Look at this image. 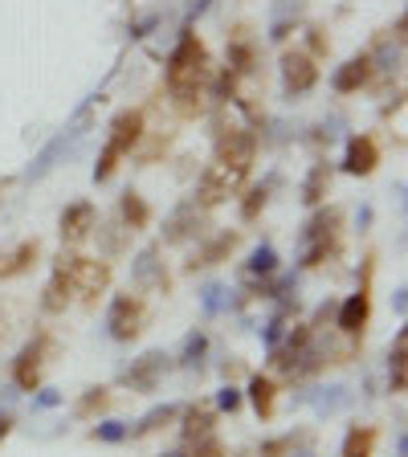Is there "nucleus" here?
I'll list each match as a JSON object with an SVG mask.
<instances>
[{"instance_id":"nucleus-1","label":"nucleus","mask_w":408,"mask_h":457,"mask_svg":"<svg viewBox=\"0 0 408 457\" xmlns=\"http://www.w3.org/2000/svg\"><path fill=\"white\" fill-rule=\"evenodd\" d=\"M209 78H212L209 46L184 25L176 49H171L168 62H163V82H168V90H180V86H200V90H209Z\"/></svg>"},{"instance_id":"nucleus-2","label":"nucleus","mask_w":408,"mask_h":457,"mask_svg":"<svg viewBox=\"0 0 408 457\" xmlns=\"http://www.w3.org/2000/svg\"><path fill=\"white\" fill-rule=\"evenodd\" d=\"M339 228H343L339 204H319V209L303 220V228H298V241H295L298 245V266L303 270L323 266L327 257L335 253V245H339Z\"/></svg>"},{"instance_id":"nucleus-3","label":"nucleus","mask_w":408,"mask_h":457,"mask_svg":"<svg viewBox=\"0 0 408 457\" xmlns=\"http://www.w3.org/2000/svg\"><path fill=\"white\" fill-rule=\"evenodd\" d=\"M57 262L66 266L70 282H74V295L82 298L86 306L98 303V298L111 290L114 270H111V262H106V257H82V253H74V249H70V253L62 249V253H57Z\"/></svg>"},{"instance_id":"nucleus-4","label":"nucleus","mask_w":408,"mask_h":457,"mask_svg":"<svg viewBox=\"0 0 408 457\" xmlns=\"http://www.w3.org/2000/svg\"><path fill=\"white\" fill-rule=\"evenodd\" d=\"M246 180H249V171L246 168H233V163H221V160H212L209 168L200 171V180H196V204L200 209H221L225 200H233L241 188H246Z\"/></svg>"},{"instance_id":"nucleus-5","label":"nucleus","mask_w":408,"mask_h":457,"mask_svg":"<svg viewBox=\"0 0 408 457\" xmlns=\"http://www.w3.org/2000/svg\"><path fill=\"white\" fill-rule=\"evenodd\" d=\"M106 335H111L114 343H131L143 335V327H147V306H143L139 295H114L111 303H106V319H103Z\"/></svg>"},{"instance_id":"nucleus-6","label":"nucleus","mask_w":408,"mask_h":457,"mask_svg":"<svg viewBox=\"0 0 408 457\" xmlns=\"http://www.w3.org/2000/svg\"><path fill=\"white\" fill-rule=\"evenodd\" d=\"M171 368H176V360H171L163 347H152V352H143L139 360H131V368L119 371V384L131 388V392H139V396H152Z\"/></svg>"},{"instance_id":"nucleus-7","label":"nucleus","mask_w":408,"mask_h":457,"mask_svg":"<svg viewBox=\"0 0 408 457\" xmlns=\"http://www.w3.org/2000/svg\"><path fill=\"white\" fill-rule=\"evenodd\" d=\"M278 74H282V95L295 103V98L311 95L314 86H319V62H314L306 49H286L282 62H278Z\"/></svg>"},{"instance_id":"nucleus-8","label":"nucleus","mask_w":408,"mask_h":457,"mask_svg":"<svg viewBox=\"0 0 408 457\" xmlns=\"http://www.w3.org/2000/svg\"><path fill=\"white\" fill-rule=\"evenodd\" d=\"M86 111H90V106H82V111L74 114V123H70V127H66V131H62V135H54V139H49L46 147H41V152L33 155V163H29V171H25V180H29V184L46 180L49 171L57 168V160H62V155H66L70 147H74V143H78V139H82V135H86V131H82V127H86Z\"/></svg>"},{"instance_id":"nucleus-9","label":"nucleus","mask_w":408,"mask_h":457,"mask_svg":"<svg viewBox=\"0 0 408 457\" xmlns=\"http://www.w3.org/2000/svg\"><path fill=\"white\" fill-rule=\"evenodd\" d=\"M209 225V209H200L196 200H180L176 209L163 217V245H188V241L204 237Z\"/></svg>"},{"instance_id":"nucleus-10","label":"nucleus","mask_w":408,"mask_h":457,"mask_svg":"<svg viewBox=\"0 0 408 457\" xmlns=\"http://www.w3.org/2000/svg\"><path fill=\"white\" fill-rule=\"evenodd\" d=\"M46 355H49V335H33V339L25 343L17 352V360H12L9 376H12V388L17 392H37L41 388V371H46Z\"/></svg>"},{"instance_id":"nucleus-11","label":"nucleus","mask_w":408,"mask_h":457,"mask_svg":"<svg viewBox=\"0 0 408 457\" xmlns=\"http://www.w3.org/2000/svg\"><path fill=\"white\" fill-rule=\"evenodd\" d=\"M368 278H371V257H368V266H363V282L355 295H347L339 306H335V319L331 323L339 327L347 339H360L363 331H368V319H371V295H368Z\"/></svg>"},{"instance_id":"nucleus-12","label":"nucleus","mask_w":408,"mask_h":457,"mask_svg":"<svg viewBox=\"0 0 408 457\" xmlns=\"http://www.w3.org/2000/svg\"><path fill=\"white\" fill-rule=\"evenodd\" d=\"M95 228H98V209L90 200H74V204H66L62 217H57V233H62V245L66 249H78L82 241H90Z\"/></svg>"},{"instance_id":"nucleus-13","label":"nucleus","mask_w":408,"mask_h":457,"mask_svg":"<svg viewBox=\"0 0 408 457\" xmlns=\"http://www.w3.org/2000/svg\"><path fill=\"white\" fill-rule=\"evenodd\" d=\"M217 160L249 171L257 160V131H249V127H221L217 131Z\"/></svg>"},{"instance_id":"nucleus-14","label":"nucleus","mask_w":408,"mask_h":457,"mask_svg":"<svg viewBox=\"0 0 408 457\" xmlns=\"http://www.w3.org/2000/svg\"><path fill=\"white\" fill-rule=\"evenodd\" d=\"M131 286L139 290V295H168V286H171V278H168V270H163V262H160V245H143L139 253H135V262H131Z\"/></svg>"},{"instance_id":"nucleus-15","label":"nucleus","mask_w":408,"mask_h":457,"mask_svg":"<svg viewBox=\"0 0 408 457\" xmlns=\"http://www.w3.org/2000/svg\"><path fill=\"white\" fill-rule=\"evenodd\" d=\"M241 245V228H221L217 237L200 241L196 253L184 262V274H196V270H209V266H221V262H229V257L237 253Z\"/></svg>"},{"instance_id":"nucleus-16","label":"nucleus","mask_w":408,"mask_h":457,"mask_svg":"<svg viewBox=\"0 0 408 457\" xmlns=\"http://www.w3.org/2000/svg\"><path fill=\"white\" fill-rule=\"evenodd\" d=\"M380 163V143L371 139V135H347V147H343V160H339V171L347 176H371Z\"/></svg>"},{"instance_id":"nucleus-17","label":"nucleus","mask_w":408,"mask_h":457,"mask_svg":"<svg viewBox=\"0 0 408 457\" xmlns=\"http://www.w3.org/2000/svg\"><path fill=\"white\" fill-rule=\"evenodd\" d=\"M143 135H147V114H143L139 106H127V111H119L111 119V139L106 143H114L123 155H131L143 143Z\"/></svg>"},{"instance_id":"nucleus-18","label":"nucleus","mask_w":408,"mask_h":457,"mask_svg":"<svg viewBox=\"0 0 408 457\" xmlns=\"http://www.w3.org/2000/svg\"><path fill=\"white\" fill-rule=\"evenodd\" d=\"M371 78H376V70H371V57L368 54H355V57H347L343 66H335L331 90H335V95H360Z\"/></svg>"},{"instance_id":"nucleus-19","label":"nucleus","mask_w":408,"mask_h":457,"mask_svg":"<svg viewBox=\"0 0 408 457\" xmlns=\"http://www.w3.org/2000/svg\"><path fill=\"white\" fill-rule=\"evenodd\" d=\"M41 257V241L29 237V241H17V245L0 249V282H12V278H25L29 270L37 266Z\"/></svg>"},{"instance_id":"nucleus-20","label":"nucleus","mask_w":408,"mask_h":457,"mask_svg":"<svg viewBox=\"0 0 408 457\" xmlns=\"http://www.w3.org/2000/svg\"><path fill=\"white\" fill-rule=\"evenodd\" d=\"M176 420H180V445H192V441L217 433V409L212 404H184Z\"/></svg>"},{"instance_id":"nucleus-21","label":"nucleus","mask_w":408,"mask_h":457,"mask_svg":"<svg viewBox=\"0 0 408 457\" xmlns=\"http://www.w3.org/2000/svg\"><path fill=\"white\" fill-rule=\"evenodd\" d=\"M70 303H74V282H70L66 266L54 257V274H49L46 290H41V311L46 314H66Z\"/></svg>"},{"instance_id":"nucleus-22","label":"nucleus","mask_w":408,"mask_h":457,"mask_svg":"<svg viewBox=\"0 0 408 457\" xmlns=\"http://www.w3.org/2000/svg\"><path fill=\"white\" fill-rule=\"evenodd\" d=\"M241 396L249 400V409L257 412V420H270V417H274V409H278V384L270 380L266 371H254Z\"/></svg>"},{"instance_id":"nucleus-23","label":"nucleus","mask_w":408,"mask_h":457,"mask_svg":"<svg viewBox=\"0 0 408 457\" xmlns=\"http://www.w3.org/2000/svg\"><path fill=\"white\" fill-rule=\"evenodd\" d=\"M331 176H335V168L327 160H319V163L306 168L303 184H298V196H303L306 209H319V204L327 200V192H331Z\"/></svg>"},{"instance_id":"nucleus-24","label":"nucleus","mask_w":408,"mask_h":457,"mask_svg":"<svg viewBox=\"0 0 408 457\" xmlns=\"http://www.w3.org/2000/svg\"><path fill=\"white\" fill-rule=\"evenodd\" d=\"M303 0H274L270 4V41H286L303 25Z\"/></svg>"},{"instance_id":"nucleus-25","label":"nucleus","mask_w":408,"mask_h":457,"mask_svg":"<svg viewBox=\"0 0 408 457\" xmlns=\"http://www.w3.org/2000/svg\"><path fill=\"white\" fill-rule=\"evenodd\" d=\"M180 409L184 404H155V409H147L135 425H127V433H131V441H139V437H152V433H160V428H168V425H176V417H180Z\"/></svg>"},{"instance_id":"nucleus-26","label":"nucleus","mask_w":408,"mask_h":457,"mask_svg":"<svg viewBox=\"0 0 408 457\" xmlns=\"http://www.w3.org/2000/svg\"><path fill=\"white\" fill-rule=\"evenodd\" d=\"M119 220H123L131 233H139V228L152 225V204H147L135 188H123V196H119Z\"/></svg>"},{"instance_id":"nucleus-27","label":"nucleus","mask_w":408,"mask_h":457,"mask_svg":"<svg viewBox=\"0 0 408 457\" xmlns=\"http://www.w3.org/2000/svg\"><path fill=\"white\" fill-rule=\"evenodd\" d=\"M368 57H371V70L376 74H392V70H400L404 66V37H384L376 49H368Z\"/></svg>"},{"instance_id":"nucleus-28","label":"nucleus","mask_w":408,"mask_h":457,"mask_svg":"<svg viewBox=\"0 0 408 457\" xmlns=\"http://www.w3.org/2000/svg\"><path fill=\"white\" fill-rule=\"evenodd\" d=\"M270 188H274V176H270L266 184H249V188H241L237 196H241V204H237V217L246 220H257L262 212H266V204H270Z\"/></svg>"},{"instance_id":"nucleus-29","label":"nucleus","mask_w":408,"mask_h":457,"mask_svg":"<svg viewBox=\"0 0 408 457\" xmlns=\"http://www.w3.org/2000/svg\"><path fill=\"white\" fill-rule=\"evenodd\" d=\"M171 98V111L180 114V119H200L204 114V103H209V90H200V86H180V90H168Z\"/></svg>"},{"instance_id":"nucleus-30","label":"nucleus","mask_w":408,"mask_h":457,"mask_svg":"<svg viewBox=\"0 0 408 457\" xmlns=\"http://www.w3.org/2000/svg\"><path fill=\"white\" fill-rule=\"evenodd\" d=\"M225 70H233L237 78H249L257 70V49H254V41H246V37H233L229 41V49H225Z\"/></svg>"},{"instance_id":"nucleus-31","label":"nucleus","mask_w":408,"mask_h":457,"mask_svg":"<svg viewBox=\"0 0 408 457\" xmlns=\"http://www.w3.org/2000/svg\"><path fill=\"white\" fill-rule=\"evenodd\" d=\"M246 282H257V278H270L278 274V249L274 245H254L246 257V266H241Z\"/></svg>"},{"instance_id":"nucleus-32","label":"nucleus","mask_w":408,"mask_h":457,"mask_svg":"<svg viewBox=\"0 0 408 457\" xmlns=\"http://www.w3.org/2000/svg\"><path fill=\"white\" fill-rule=\"evenodd\" d=\"M106 409H111V388H106V384H95V388H86L82 396H78L74 417L78 420H95V417H103Z\"/></svg>"},{"instance_id":"nucleus-33","label":"nucleus","mask_w":408,"mask_h":457,"mask_svg":"<svg viewBox=\"0 0 408 457\" xmlns=\"http://www.w3.org/2000/svg\"><path fill=\"white\" fill-rule=\"evenodd\" d=\"M404 343H408V331L400 327L396 339H392V347H388V392L392 396L404 392Z\"/></svg>"},{"instance_id":"nucleus-34","label":"nucleus","mask_w":408,"mask_h":457,"mask_svg":"<svg viewBox=\"0 0 408 457\" xmlns=\"http://www.w3.org/2000/svg\"><path fill=\"white\" fill-rule=\"evenodd\" d=\"M204 355H209V335H204V331L196 327V331L184 335L180 355H171V360L180 363V368H188V371H192V368H200V360H204Z\"/></svg>"},{"instance_id":"nucleus-35","label":"nucleus","mask_w":408,"mask_h":457,"mask_svg":"<svg viewBox=\"0 0 408 457\" xmlns=\"http://www.w3.org/2000/svg\"><path fill=\"white\" fill-rule=\"evenodd\" d=\"M306 400L314 404L319 417H331V412H339V409L352 404V392L343 388V384H335V388H314V396H306Z\"/></svg>"},{"instance_id":"nucleus-36","label":"nucleus","mask_w":408,"mask_h":457,"mask_svg":"<svg viewBox=\"0 0 408 457\" xmlns=\"http://www.w3.org/2000/svg\"><path fill=\"white\" fill-rule=\"evenodd\" d=\"M371 445H376V428L352 425L343 437V457H371Z\"/></svg>"},{"instance_id":"nucleus-37","label":"nucleus","mask_w":408,"mask_h":457,"mask_svg":"<svg viewBox=\"0 0 408 457\" xmlns=\"http://www.w3.org/2000/svg\"><path fill=\"white\" fill-rule=\"evenodd\" d=\"M90 441H98V445H123V441H131V433H127V420L103 417L95 428H90Z\"/></svg>"},{"instance_id":"nucleus-38","label":"nucleus","mask_w":408,"mask_h":457,"mask_svg":"<svg viewBox=\"0 0 408 457\" xmlns=\"http://www.w3.org/2000/svg\"><path fill=\"white\" fill-rule=\"evenodd\" d=\"M95 233H98V241H103V257H114V253H123L127 237H131V228H127L123 220H111V225L95 228Z\"/></svg>"},{"instance_id":"nucleus-39","label":"nucleus","mask_w":408,"mask_h":457,"mask_svg":"<svg viewBox=\"0 0 408 457\" xmlns=\"http://www.w3.org/2000/svg\"><path fill=\"white\" fill-rule=\"evenodd\" d=\"M119 160H123V152H119L114 143H103V152H98V160H95V171H90V180H95V184L114 180V171H119Z\"/></svg>"},{"instance_id":"nucleus-40","label":"nucleus","mask_w":408,"mask_h":457,"mask_svg":"<svg viewBox=\"0 0 408 457\" xmlns=\"http://www.w3.org/2000/svg\"><path fill=\"white\" fill-rule=\"evenodd\" d=\"M298 441H306V433H282V437H266L262 445L254 449L257 457H290Z\"/></svg>"},{"instance_id":"nucleus-41","label":"nucleus","mask_w":408,"mask_h":457,"mask_svg":"<svg viewBox=\"0 0 408 457\" xmlns=\"http://www.w3.org/2000/svg\"><path fill=\"white\" fill-rule=\"evenodd\" d=\"M200 306H204V314H221V311H229V290L221 282H209L204 290H200Z\"/></svg>"},{"instance_id":"nucleus-42","label":"nucleus","mask_w":408,"mask_h":457,"mask_svg":"<svg viewBox=\"0 0 408 457\" xmlns=\"http://www.w3.org/2000/svg\"><path fill=\"white\" fill-rule=\"evenodd\" d=\"M188 457H229V449H225V441H221L217 433H209V437L192 441V445H188Z\"/></svg>"},{"instance_id":"nucleus-43","label":"nucleus","mask_w":408,"mask_h":457,"mask_svg":"<svg viewBox=\"0 0 408 457\" xmlns=\"http://www.w3.org/2000/svg\"><path fill=\"white\" fill-rule=\"evenodd\" d=\"M241 404H246V396H241V388H233V384H225V388L217 392V400H212V409H217V412H229V417H233Z\"/></svg>"},{"instance_id":"nucleus-44","label":"nucleus","mask_w":408,"mask_h":457,"mask_svg":"<svg viewBox=\"0 0 408 457\" xmlns=\"http://www.w3.org/2000/svg\"><path fill=\"white\" fill-rule=\"evenodd\" d=\"M306 54H311V57H327V54H331V37H327V29H319V25L306 29Z\"/></svg>"},{"instance_id":"nucleus-45","label":"nucleus","mask_w":408,"mask_h":457,"mask_svg":"<svg viewBox=\"0 0 408 457\" xmlns=\"http://www.w3.org/2000/svg\"><path fill=\"white\" fill-rule=\"evenodd\" d=\"M282 335H286V314H278V311H274V319H270V323L262 327V343H266V352L282 343Z\"/></svg>"},{"instance_id":"nucleus-46","label":"nucleus","mask_w":408,"mask_h":457,"mask_svg":"<svg viewBox=\"0 0 408 457\" xmlns=\"http://www.w3.org/2000/svg\"><path fill=\"white\" fill-rule=\"evenodd\" d=\"M29 396H33V412H49V409H57V404L66 400L57 388H37V392H29Z\"/></svg>"},{"instance_id":"nucleus-47","label":"nucleus","mask_w":408,"mask_h":457,"mask_svg":"<svg viewBox=\"0 0 408 457\" xmlns=\"http://www.w3.org/2000/svg\"><path fill=\"white\" fill-rule=\"evenodd\" d=\"M155 25H160V12H152V17H143L139 25H131V37H135V41H139V37H147V33H152Z\"/></svg>"},{"instance_id":"nucleus-48","label":"nucleus","mask_w":408,"mask_h":457,"mask_svg":"<svg viewBox=\"0 0 408 457\" xmlns=\"http://www.w3.org/2000/svg\"><path fill=\"white\" fill-rule=\"evenodd\" d=\"M209 4H212V0H192V4H188V17H184V25H188V21H196L200 12H209Z\"/></svg>"},{"instance_id":"nucleus-49","label":"nucleus","mask_w":408,"mask_h":457,"mask_svg":"<svg viewBox=\"0 0 408 457\" xmlns=\"http://www.w3.org/2000/svg\"><path fill=\"white\" fill-rule=\"evenodd\" d=\"M408 290H404V286H400V290H396V295H392V311H396L400 314V319H404V311H408Z\"/></svg>"},{"instance_id":"nucleus-50","label":"nucleus","mask_w":408,"mask_h":457,"mask_svg":"<svg viewBox=\"0 0 408 457\" xmlns=\"http://www.w3.org/2000/svg\"><path fill=\"white\" fill-rule=\"evenodd\" d=\"M355 225H360V233H368L371 228V204H363V209L355 212Z\"/></svg>"},{"instance_id":"nucleus-51","label":"nucleus","mask_w":408,"mask_h":457,"mask_svg":"<svg viewBox=\"0 0 408 457\" xmlns=\"http://www.w3.org/2000/svg\"><path fill=\"white\" fill-rule=\"evenodd\" d=\"M12 425H17V420H12V412H0V441L12 433Z\"/></svg>"},{"instance_id":"nucleus-52","label":"nucleus","mask_w":408,"mask_h":457,"mask_svg":"<svg viewBox=\"0 0 408 457\" xmlns=\"http://www.w3.org/2000/svg\"><path fill=\"white\" fill-rule=\"evenodd\" d=\"M396 457H408V433H404V428L396 433Z\"/></svg>"},{"instance_id":"nucleus-53","label":"nucleus","mask_w":408,"mask_h":457,"mask_svg":"<svg viewBox=\"0 0 408 457\" xmlns=\"http://www.w3.org/2000/svg\"><path fill=\"white\" fill-rule=\"evenodd\" d=\"M160 457H188V445H176V449H163Z\"/></svg>"},{"instance_id":"nucleus-54","label":"nucleus","mask_w":408,"mask_h":457,"mask_svg":"<svg viewBox=\"0 0 408 457\" xmlns=\"http://www.w3.org/2000/svg\"><path fill=\"white\" fill-rule=\"evenodd\" d=\"M290 457H319L314 449H298V453H290Z\"/></svg>"},{"instance_id":"nucleus-55","label":"nucleus","mask_w":408,"mask_h":457,"mask_svg":"<svg viewBox=\"0 0 408 457\" xmlns=\"http://www.w3.org/2000/svg\"><path fill=\"white\" fill-rule=\"evenodd\" d=\"M4 323H9V314H4V311H0V335H4Z\"/></svg>"}]
</instances>
